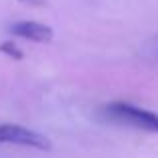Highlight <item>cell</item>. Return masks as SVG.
Returning <instances> with one entry per match:
<instances>
[{
	"mask_svg": "<svg viewBox=\"0 0 158 158\" xmlns=\"http://www.w3.org/2000/svg\"><path fill=\"white\" fill-rule=\"evenodd\" d=\"M106 114L112 120L118 122H126L134 128H142L148 132H158V114L148 112L144 108L132 106L128 102H114V104L106 106Z\"/></svg>",
	"mask_w": 158,
	"mask_h": 158,
	"instance_id": "obj_1",
	"label": "cell"
},
{
	"mask_svg": "<svg viewBox=\"0 0 158 158\" xmlns=\"http://www.w3.org/2000/svg\"><path fill=\"white\" fill-rule=\"evenodd\" d=\"M0 142L16 144V146H28L36 150H50L52 142L40 132L30 128L18 126V124H0Z\"/></svg>",
	"mask_w": 158,
	"mask_h": 158,
	"instance_id": "obj_2",
	"label": "cell"
},
{
	"mask_svg": "<svg viewBox=\"0 0 158 158\" xmlns=\"http://www.w3.org/2000/svg\"><path fill=\"white\" fill-rule=\"evenodd\" d=\"M10 32L14 36H20V38L32 40V42H50L54 32L50 26L42 22H36V20H20V22H14L10 26Z\"/></svg>",
	"mask_w": 158,
	"mask_h": 158,
	"instance_id": "obj_3",
	"label": "cell"
},
{
	"mask_svg": "<svg viewBox=\"0 0 158 158\" xmlns=\"http://www.w3.org/2000/svg\"><path fill=\"white\" fill-rule=\"evenodd\" d=\"M0 52H4L6 56L14 58V60H22V58H24V52L20 50L14 42H2V44H0Z\"/></svg>",
	"mask_w": 158,
	"mask_h": 158,
	"instance_id": "obj_4",
	"label": "cell"
},
{
	"mask_svg": "<svg viewBox=\"0 0 158 158\" xmlns=\"http://www.w3.org/2000/svg\"><path fill=\"white\" fill-rule=\"evenodd\" d=\"M18 2H24V4H28V6H42L46 0H18Z\"/></svg>",
	"mask_w": 158,
	"mask_h": 158,
	"instance_id": "obj_5",
	"label": "cell"
}]
</instances>
